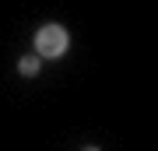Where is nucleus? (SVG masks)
<instances>
[{"label": "nucleus", "instance_id": "nucleus-1", "mask_svg": "<svg viewBox=\"0 0 158 151\" xmlns=\"http://www.w3.org/2000/svg\"><path fill=\"white\" fill-rule=\"evenodd\" d=\"M70 49V35L63 25H42L35 32V56L39 60H56Z\"/></svg>", "mask_w": 158, "mask_h": 151}, {"label": "nucleus", "instance_id": "nucleus-2", "mask_svg": "<svg viewBox=\"0 0 158 151\" xmlns=\"http://www.w3.org/2000/svg\"><path fill=\"white\" fill-rule=\"evenodd\" d=\"M39 67H42V60H39V56H25V60L21 63H18V70H21V78H35V74H39Z\"/></svg>", "mask_w": 158, "mask_h": 151}, {"label": "nucleus", "instance_id": "nucleus-3", "mask_svg": "<svg viewBox=\"0 0 158 151\" xmlns=\"http://www.w3.org/2000/svg\"><path fill=\"white\" fill-rule=\"evenodd\" d=\"M85 151H98V148H85Z\"/></svg>", "mask_w": 158, "mask_h": 151}]
</instances>
